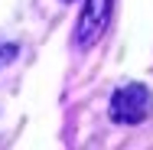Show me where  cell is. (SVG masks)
Masks as SVG:
<instances>
[{
  "label": "cell",
  "mask_w": 153,
  "mask_h": 150,
  "mask_svg": "<svg viewBox=\"0 0 153 150\" xmlns=\"http://www.w3.org/2000/svg\"><path fill=\"white\" fill-rule=\"evenodd\" d=\"M108 114L117 124H143L153 114V91L140 82H130L111 95V104H108Z\"/></svg>",
  "instance_id": "cell-1"
},
{
  "label": "cell",
  "mask_w": 153,
  "mask_h": 150,
  "mask_svg": "<svg viewBox=\"0 0 153 150\" xmlns=\"http://www.w3.org/2000/svg\"><path fill=\"white\" fill-rule=\"evenodd\" d=\"M111 13H114V0H85L82 16H78V23H75L72 46H75L78 52H82V49H91L94 43L108 33Z\"/></svg>",
  "instance_id": "cell-2"
},
{
  "label": "cell",
  "mask_w": 153,
  "mask_h": 150,
  "mask_svg": "<svg viewBox=\"0 0 153 150\" xmlns=\"http://www.w3.org/2000/svg\"><path fill=\"white\" fill-rule=\"evenodd\" d=\"M13 59H16V46H13V43H7V39H0V69H3V65H10Z\"/></svg>",
  "instance_id": "cell-3"
},
{
  "label": "cell",
  "mask_w": 153,
  "mask_h": 150,
  "mask_svg": "<svg viewBox=\"0 0 153 150\" xmlns=\"http://www.w3.org/2000/svg\"><path fill=\"white\" fill-rule=\"evenodd\" d=\"M65 3H72V0H65Z\"/></svg>",
  "instance_id": "cell-4"
}]
</instances>
